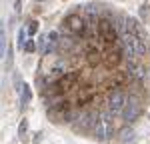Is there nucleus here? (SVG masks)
<instances>
[{"label":"nucleus","mask_w":150,"mask_h":144,"mask_svg":"<svg viewBox=\"0 0 150 144\" xmlns=\"http://www.w3.org/2000/svg\"><path fill=\"white\" fill-rule=\"evenodd\" d=\"M54 48H56V44H54V42H46V48H44V54H50V52H52V50H54Z\"/></svg>","instance_id":"nucleus-22"},{"label":"nucleus","mask_w":150,"mask_h":144,"mask_svg":"<svg viewBox=\"0 0 150 144\" xmlns=\"http://www.w3.org/2000/svg\"><path fill=\"white\" fill-rule=\"evenodd\" d=\"M86 14L94 20L96 14H100V4H88V6H86Z\"/></svg>","instance_id":"nucleus-13"},{"label":"nucleus","mask_w":150,"mask_h":144,"mask_svg":"<svg viewBox=\"0 0 150 144\" xmlns=\"http://www.w3.org/2000/svg\"><path fill=\"white\" fill-rule=\"evenodd\" d=\"M104 62H106L110 68L116 66V64L120 62V52H118L116 48H114V50H108V52H106V56H104Z\"/></svg>","instance_id":"nucleus-8"},{"label":"nucleus","mask_w":150,"mask_h":144,"mask_svg":"<svg viewBox=\"0 0 150 144\" xmlns=\"http://www.w3.org/2000/svg\"><path fill=\"white\" fill-rule=\"evenodd\" d=\"M126 80H128V72H116L114 74V84H118V86L124 84Z\"/></svg>","instance_id":"nucleus-14"},{"label":"nucleus","mask_w":150,"mask_h":144,"mask_svg":"<svg viewBox=\"0 0 150 144\" xmlns=\"http://www.w3.org/2000/svg\"><path fill=\"white\" fill-rule=\"evenodd\" d=\"M14 10H16V12L22 10V2H20V0H16V2H14Z\"/></svg>","instance_id":"nucleus-23"},{"label":"nucleus","mask_w":150,"mask_h":144,"mask_svg":"<svg viewBox=\"0 0 150 144\" xmlns=\"http://www.w3.org/2000/svg\"><path fill=\"white\" fill-rule=\"evenodd\" d=\"M64 28L68 32H72V34L84 32V20H82V16H78V14H68L64 18Z\"/></svg>","instance_id":"nucleus-3"},{"label":"nucleus","mask_w":150,"mask_h":144,"mask_svg":"<svg viewBox=\"0 0 150 144\" xmlns=\"http://www.w3.org/2000/svg\"><path fill=\"white\" fill-rule=\"evenodd\" d=\"M126 102H128L126 94L122 90H114V92H110V96H108V110H112L114 114H122Z\"/></svg>","instance_id":"nucleus-1"},{"label":"nucleus","mask_w":150,"mask_h":144,"mask_svg":"<svg viewBox=\"0 0 150 144\" xmlns=\"http://www.w3.org/2000/svg\"><path fill=\"white\" fill-rule=\"evenodd\" d=\"M46 38H48V42H54V44H58V32L56 30H50L46 34Z\"/></svg>","instance_id":"nucleus-17"},{"label":"nucleus","mask_w":150,"mask_h":144,"mask_svg":"<svg viewBox=\"0 0 150 144\" xmlns=\"http://www.w3.org/2000/svg\"><path fill=\"white\" fill-rule=\"evenodd\" d=\"M120 140L122 142H132L134 140V130L132 128H122L120 130Z\"/></svg>","instance_id":"nucleus-12"},{"label":"nucleus","mask_w":150,"mask_h":144,"mask_svg":"<svg viewBox=\"0 0 150 144\" xmlns=\"http://www.w3.org/2000/svg\"><path fill=\"white\" fill-rule=\"evenodd\" d=\"M146 52V44H144V40L142 38H136V54H144Z\"/></svg>","instance_id":"nucleus-15"},{"label":"nucleus","mask_w":150,"mask_h":144,"mask_svg":"<svg viewBox=\"0 0 150 144\" xmlns=\"http://www.w3.org/2000/svg\"><path fill=\"white\" fill-rule=\"evenodd\" d=\"M30 98H32V90H30V86L28 84H24L22 92H20V108H24L28 102H30Z\"/></svg>","instance_id":"nucleus-10"},{"label":"nucleus","mask_w":150,"mask_h":144,"mask_svg":"<svg viewBox=\"0 0 150 144\" xmlns=\"http://www.w3.org/2000/svg\"><path fill=\"white\" fill-rule=\"evenodd\" d=\"M12 66V46H8L6 50V68H10Z\"/></svg>","instance_id":"nucleus-19"},{"label":"nucleus","mask_w":150,"mask_h":144,"mask_svg":"<svg viewBox=\"0 0 150 144\" xmlns=\"http://www.w3.org/2000/svg\"><path fill=\"white\" fill-rule=\"evenodd\" d=\"M24 36H26V30H20V32H18V48H22V46H26V44H24Z\"/></svg>","instance_id":"nucleus-20"},{"label":"nucleus","mask_w":150,"mask_h":144,"mask_svg":"<svg viewBox=\"0 0 150 144\" xmlns=\"http://www.w3.org/2000/svg\"><path fill=\"white\" fill-rule=\"evenodd\" d=\"M136 38L134 34H124L122 36V46H124V54L128 56V60H134L136 56Z\"/></svg>","instance_id":"nucleus-6"},{"label":"nucleus","mask_w":150,"mask_h":144,"mask_svg":"<svg viewBox=\"0 0 150 144\" xmlns=\"http://www.w3.org/2000/svg\"><path fill=\"white\" fill-rule=\"evenodd\" d=\"M40 138H42V134H40V132H36V134H34V144L40 142Z\"/></svg>","instance_id":"nucleus-24"},{"label":"nucleus","mask_w":150,"mask_h":144,"mask_svg":"<svg viewBox=\"0 0 150 144\" xmlns=\"http://www.w3.org/2000/svg\"><path fill=\"white\" fill-rule=\"evenodd\" d=\"M98 114L94 112H88V114H82L78 118V124H76V130H94V126L98 124Z\"/></svg>","instance_id":"nucleus-5"},{"label":"nucleus","mask_w":150,"mask_h":144,"mask_svg":"<svg viewBox=\"0 0 150 144\" xmlns=\"http://www.w3.org/2000/svg\"><path fill=\"white\" fill-rule=\"evenodd\" d=\"M36 2H44V0H36Z\"/></svg>","instance_id":"nucleus-25"},{"label":"nucleus","mask_w":150,"mask_h":144,"mask_svg":"<svg viewBox=\"0 0 150 144\" xmlns=\"http://www.w3.org/2000/svg\"><path fill=\"white\" fill-rule=\"evenodd\" d=\"M36 32H38V22H36V20H30V22H28V34L34 36Z\"/></svg>","instance_id":"nucleus-16"},{"label":"nucleus","mask_w":150,"mask_h":144,"mask_svg":"<svg viewBox=\"0 0 150 144\" xmlns=\"http://www.w3.org/2000/svg\"><path fill=\"white\" fill-rule=\"evenodd\" d=\"M26 128H28V124H26V120H22V122H20V130H18V136H20V138H26V136H24V134H26Z\"/></svg>","instance_id":"nucleus-18"},{"label":"nucleus","mask_w":150,"mask_h":144,"mask_svg":"<svg viewBox=\"0 0 150 144\" xmlns=\"http://www.w3.org/2000/svg\"><path fill=\"white\" fill-rule=\"evenodd\" d=\"M140 114V104L138 100L134 98V96H130V100L126 102V106H124V110H122V118L126 120V122H130V120L138 118Z\"/></svg>","instance_id":"nucleus-4"},{"label":"nucleus","mask_w":150,"mask_h":144,"mask_svg":"<svg viewBox=\"0 0 150 144\" xmlns=\"http://www.w3.org/2000/svg\"><path fill=\"white\" fill-rule=\"evenodd\" d=\"M124 34H134V36H140V34H138V22H136L134 18H126Z\"/></svg>","instance_id":"nucleus-9"},{"label":"nucleus","mask_w":150,"mask_h":144,"mask_svg":"<svg viewBox=\"0 0 150 144\" xmlns=\"http://www.w3.org/2000/svg\"><path fill=\"white\" fill-rule=\"evenodd\" d=\"M98 32L102 36L104 42H108V44H112L116 40V36H118V30H116V26L112 20H108V18H102L100 24H98Z\"/></svg>","instance_id":"nucleus-2"},{"label":"nucleus","mask_w":150,"mask_h":144,"mask_svg":"<svg viewBox=\"0 0 150 144\" xmlns=\"http://www.w3.org/2000/svg\"><path fill=\"white\" fill-rule=\"evenodd\" d=\"M26 52H34L36 50V44H34V40H28V42H26Z\"/></svg>","instance_id":"nucleus-21"},{"label":"nucleus","mask_w":150,"mask_h":144,"mask_svg":"<svg viewBox=\"0 0 150 144\" xmlns=\"http://www.w3.org/2000/svg\"><path fill=\"white\" fill-rule=\"evenodd\" d=\"M76 80H78V72H66L56 84H58V88H60L62 92H66V90H70V88H74Z\"/></svg>","instance_id":"nucleus-7"},{"label":"nucleus","mask_w":150,"mask_h":144,"mask_svg":"<svg viewBox=\"0 0 150 144\" xmlns=\"http://www.w3.org/2000/svg\"><path fill=\"white\" fill-rule=\"evenodd\" d=\"M86 60H88V64H90V66H96V64L102 60V56H100V52H98V50H90V52H88V56H86Z\"/></svg>","instance_id":"nucleus-11"}]
</instances>
